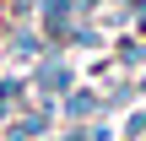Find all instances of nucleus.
Returning a JSON list of instances; mask_svg holds the SVG:
<instances>
[{
  "label": "nucleus",
  "instance_id": "f257e3e1",
  "mask_svg": "<svg viewBox=\"0 0 146 141\" xmlns=\"http://www.w3.org/2000/svg\"><path fill=\"white\" fill-rule=\"evenodd\" d=\"M27 82H33V98L60 103V98L76 87V65H70V54H65V49H43V54H38V65H27Z\"/></svg>",
  "mask_w": 146,
  "mask_h": 141
},
{
  "label": "nucleus",
  "instance_id": "f03ea898",
  "mask_svg": "<svg viewBox=\"0 0 146 141\" xmlns=\"http://www.w3.org/2000/svg\"><path fill=\"white\" fill-rule=\"evenodd\" d=\"M54 120H60V103L33 98L22 114L5 120V141H43V136H54Z\"/></svg>",
  "mask_w": 146,
  "mask_h": 141
},
{
  "label": "nucleus",
  "instance_id": "7ed1b4c3",
  "mask_svg": "<svg viewBox=\"0 0 146 141\" xmlns=\"http://www.w3.org/2000/svg\"><path fill=\"white\" fill-rule=\"evenodd\" d=\"M49 49V38L38 33V22H5V43H0V54L16 65V71H27V65H38V54Z\"/></svg>",
  "mask_w": 146,
  "mask_h": 141
},
{
  "label": "nucleus",
  "instance_id": "20e7f679",
  "mask_svg": "<svg viewBox=\"0 0 146 141\" xmlns=\"http://www.w3.org/2000/svg\"><path fill=\"white\" fill-rule=\"evenodd\" d=\"M33 22H38V33L49 38V49H65V38H70V27H76V0H38Z\"/></svg>",
  "mask_w": 146,
  "mask_h": 141
},
{
  "label": "nucleus",
  "instance_id": "39448f33",
  "mask_svg": "<svg viewBox=\"0 0 146 141\" xmlns=\"http://www.w3.org/2000/svg\"><path fill=\"white\" fill-rule=\"evenodd\" d=\"M60 120H65V125H92V120H108V114H103V87H92V82L81 87V82H76V87L60 98Z\"/></svg>",
  "mask_w": 146,
  "mask_h": 141
},
{
  "label": "nucleus",
  "instance_id": "423d86ee",
  "mask_svg": "<svg viewBox=\"0 0 146 141\" xmlns=\"http://www.w3.org/2000/svg\"><path fill=\"white\" fill-rule=\"evenodd\" d=\"M27 103H33V82H27V71H5V76H0V120L22 114Z\"/></svg>",
  "mask_w": 146,
  "mask_h": 141
},
{
  "label": "nucleus",
  "instance_id": "0eeeda50",
  "mask_svg": "<svg viewBox=\"0 0 146 141\" xmlns=\"http://www.w3.org/2000/svg\"><path fill=\"white\" fill-rule=\"evenodd\" d=\"M114 65H125V71H135V76L146 71V38H141V33H125V38H119Z\"/></svg>",
  "mask_w": 146,
  "mask_h": 141
},
{
  "label": "nucleus",
  "instance_id": "6e6552de",
  "mask_svg": "<svg viewBox=\"0 0 146 141\" xmlns=\"http://www.w3.org/2000/svg\"><path fill=\"white\" fill-rule=\"evenodd\" d=\"M70 49H103V33H98V16H76L70 38H65V54Z\"/></svg>",
  "mask_w": 146,
  "mask_h": 141
},
{
  "label": "nucleus",
  "instance_id": "1a4fd4ad",
  "mask_svg": "<svg viewBox=\"0 0 146 141\" xmlns=\"http://www.w3.org/2000/svg\"><path fill=\"white\" fill-rule=\"evenodd\" d=\"M141 136H146V103H141V109H130V120H125L119 141H141Z\"/></svg>",
  "mask_w": 146,
  "mask_h": 141
},
{
  "label": "nucleus",
  "instance_id": "9d476101",
  "mask_svg": "<svg viewBox=\"0 0 146 141\" xmlns=\"http://www.w3.org/2000/svg\"><path fill=\"white\" fill-rule=\"evenodd\" d=\"M87 141H119V130H114L108 120H92V125H87Z\"/></svg>",
  "mask_w": 146,
  "mask_h": 141
},
{
  "label": "nucleus",
  "instance_id": "9b49d317",
  "mask_svg": "<svg viewBox=\"0 0 146 141\" xmlns=\"http://www.w3.org/2000/svg\"><path fill=\"white\" fill-rule=\"evenodd\" d=\"M76 16H103V0H76Z\"/></svg>",
  "mask_w": 146,
  "mask_h": 141
},
{
  "label": "nucleus",
  "instance_id": "f8f14e48",
  "mask_svg": "<svg viewBox=\"0 0 146 141\" xmlns=\"http://www.w3.org/2000/svg\"><path fill=\"white\" fill-rule=\"evenodd\" d=\"M135 92H141V98H146V71H141V76H135Z\"/></svg>",
  "mask_w": 146,
  "mask_h": 141
},
{
  "label": "nucleus",
  "instance_id": "ddd939ff",
  "mask_svg": "<svg viewBox=\"0 0 146 141\" xmlns=\"http://www.w3.org/2000/svg\"><path fill=\"white\" fill-rule=\"evenodd\" d=\"M0 43H5V16H0Z\"/></svg>",
  "mask_w": 146,
  "mask_h": 141
}]
</instances>
